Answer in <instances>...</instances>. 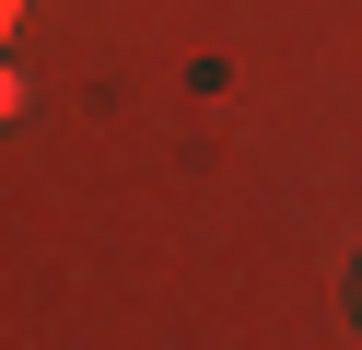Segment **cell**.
Masks as SVG:
<instances>
[{
	"label": "cell",
	"instance_id": "obj_1",
	"mask_svg": "<svg viewBox=\"0 0 362 350\" xmlns=\"http://www.w3.org/2000/svg\"><path fill=\"white\" fill-rule=\"evenodd\" d=\"M0 117H24V70H12V59H0Z\"/></svg>",
	"mask_w": 362,
	"mask_h": 350
},
{
	"label": "cell",
	"instance_id": "obj_2",
	"mask_svg": "<svg viewBox=\"0 0 362 350\" xmlns=\"http://www.w3.org/2000/svg\"><path fill=\"white\" fill-rule=\"evenodd\" d=\"M12 23H24V0H0V47H12Z\"/></svg>",
	"mask_w": 362,
	"mask_h": 350
},
{
	"label": "cell",
	"instance_id": "obj_3",
	"mask_svg": "<svg viewBox=\"0 0 362 350\" xmlns=\"http://www.w3.org/2000/svg\"><path fill=\"white\" fill-rule=\"evenodd\" d=\"M351 303H362V280H351Z\"/></svg>",
	"mask_w": 362,
	"mask_h": 350
}]
</instances>
